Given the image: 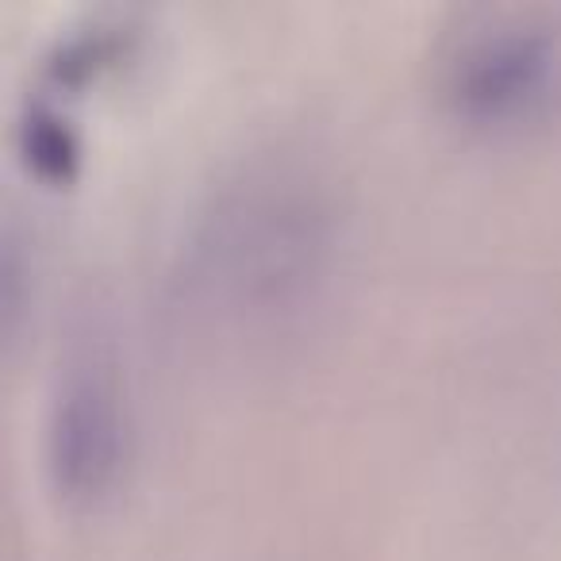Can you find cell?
Wrapping results in <instances>:
<instances>
[{
    "label": "cell",
    "mask_w": 561,
    "mask_h": 561,
    "mask_svg": "<svg viewBox=\"0 0 561 561\" xmlns=\"http://www.w3.org/2000/svg\"><path fill=\"white\" fill-rule=\"evenodd\" d=\"M331 247L320 188L289 170H262L211 196L185 247V285L231 316H273L312 293Z\"/></svg>",
    "instance_id": "6da1fadb"
},
{
    "label": "cell",
    "mask_w": 561,
    "mask_h": 561,
    "mask_svg": "<svg viewBox=\"0 0 561 561\" xmlns=\"http://www.w3.org/2000/svg\"><path fill=\"white\" fill-rule=\"evenodd\" d=\"M438 89L469 119L512 124L561 104V16L477 12L438 50Z\"/></svg>",
    "instance_id": "7a4b0ae2"
},
{
    "label": "cell",
    "mask_w": 561,
    "mask_h": 561,
    "mask_svg": "<svg viewBox=\"0 0 561 561\" xmlns=\"http://www.w3.org/2000/svg\"><path fill=\"white\" fill-rule=\"evenodd\" d=\"M127 454V415L116 377L96 362L66 366L50 385L39 423L47 484L70 504L104 496Z\"/></svg>",
    "instance_id": "3957f363"
},
{
    "label": "cell",
    "mask_w": 561,
    "mask_h": 561,
    "mask_svg": "<svg viewBox=\"0 0 561 561\" xmlns=\"http://www.w3.org/2000/svg\"><path fill=\"white\" fill-rule=\"evenodd\" d=\"M20 150L39 173L50 178H66L70 165L78 162V139H73L70 124L47 104H32L20 116Z\"/></svg>",
    "instance_id": "277c9868"
}]
</instances>
